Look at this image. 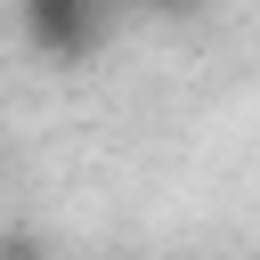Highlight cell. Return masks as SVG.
Wrapping results in <instances>:
<instances>
[{
  "label": "cell",
  "instance_id": "7a4b0ae2",
  "mask_svg": "<svg viewBox=\"0 0 260 260\" xmlns=\"http://www.w3.org/2000/svg\"><path fill=\"white\" fill-rule=\"evenodd\" d=\"M154 16H195V8H211V0H146Z\"/></svg>",
  "mask_w": 260,
  "mask_h": 260
},
{
  "label": "cell",
  "instance_id": "6da1fadb",
  "mask_svg": "<svg viewBox=\"0 0 260 260\" xmlns=\"http://www.w3.org/2000/svg\"><path fill=\"white\" fill-rule=\"evenodd\" d=\"M106 32V0H24V41L57 65H81Z\"/></svg>",
  "mask_w": 260,
  "mask_h": 260
}]
</instances>
